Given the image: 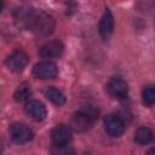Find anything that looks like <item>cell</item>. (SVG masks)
Returning <instances> with one entry per match:
<instances>
[{
	"label": "cell",
	"mask_w": 155,
	"mask_h": 155,
	"mask_svg": "<svg viewBox=\"0 0 155 155\" xmlns=\"http://www.w3.org/2000/svg\"><path fill=\"white\" fill-rule=\"evenodd\" d=\"M54 27H56V22L51 15L36 10L31 11L25 25V28L33 31L36 36H41V38L51 35L54 30Z\"/></svg>",
	"instance_id": "6da1fadb"
},
{
	"label": "cell",
	"mask_w": 155,
	"mask_h": 155,
	"mask_svg": "<svg viewBox=\"0 0 155 155\" xmlns=\"http://www.w3.org/2000/svg\"><path fill=\"white\" fill-rule=\"evenodd\" d=\"M98 117V110L91 105H85L75 111L70 117V126L75 132L84 133L92 128Z\"/></svg>",
	"instance_id": "7a4b0ae2"
},
{
	"label": "cell",
	"mask_w": 155,
	"mask_h": 155,
	"mask_svg": "<svg viewBox=\"0 0 155 155\" xmlns=\"http://www.w3.org/2000/svg\"><path fill=\"white\" fill-rule=\"evenodd\" d=\"M8 132H10L11 139H12L15 143H18V144L28 143V142L31 140L33 137H34V133H33L31 128H29L27 125L19 124V122L12 124V125L10 126Z\"/></svg>",
	"instance_id": "3957f363"
},
{
	"label": "cell",
	"mask_w": 155,
	"mask_h": 155,
	"mask_svg": "<svg viewBox=\"0 0 155 155\" xmlns=\"http://www.w3.org/2000/svg\"><path fill=\"white\" fill-rule=\"evenodd\" d=\"M58 74L57 65L51 61H42L34 65L33 68V75L41 80H48L54 79Z\"/></svg>",
	"instance_id": "277c9868"
},
{
	"label": "cell",
	"mask_w": 155,
	"mask_h": 155,
	"mask_svg": "<svg viewBox=\"0 0 155 155\" xmlns=\"http://www.w3.org/2000/svg\"><path fill=\"white\" fill-rule=\"evenodd\" d=\"M29 62V57L28 54L23 51V50H16L13 51L6 59V65L11 71L15 73H19L22 71L25 65Z\"/></svg>",
	"instance_id": "5b68a950"
},
{
	"label": "cell",
	"mask_w": 155,
	"mask_h": 155,
	"mask_svg": "<svg viewBox=\"0 0 155 155\" xmlns=\"http://www.w3.org/2000/svg\"><path fill=\"white\" fill-rule=\"evenodd\" d=\"M107 91H108V93L113 98L122 99L128 93V86H127V82L124 79H121L119 76H115V78H111L108 81V84H107Z\"/></svg>",
	"instance_id": "8992f818"
},
{
	"label": "cell",
	"mask_w": 155,
	"mask_h": 155,
	"mask_svg": "<svg viewBox=\"0 0 155 155\" xmlns=\"http://www.w3.org/2000/svg\"><path fill=\"white\" fill-rule=\"evenodd\" d=\"M104 127L109 136L119 137L125 131V124L122 119L115 114H109L104 117Z\"/></svg>",
	"instance_id": "52a82bcc"
},
{
	"label": "cell",
	"mask_w": 155,
	"mask_h": 155,
	"mask_svg": "<svg viewBox=\"0 0 155 155\" xmlns=\"http://www.w3.org/2000/svg\"><path fill=\"white\" fill-rule=\"evenodd\" d=\"M51 140L53 145H67L71 140V131L70 127L59 124L51 131Z\"/></svg>",
	"instance_id": "ba28073f"
},
{
	"label": "cell",
	"mask_w": 155,
	"mask_h": 155,
	"mask_svg": "<svg viewBox=\"0 0 155 155\" xmlns=\"http://www.w3.org/2000/svg\"><path fill=\"white\" fill-rule=\"evenodd\" d=\"M63 50H64V47H63V44L61 41L52 40V41H48L41 46V48L39 50V56L41 58H45L48 61V59L61 57L63 53Z\"/></svg>",
	"instance_id": "9c48e42d"
},
{
	"label": "cell",
	"mask_w": 155,
	"mask_h": 155,
	"mask_svg": "<svg viewBox=\"0 0 155 155\" xmlns=\"http://www.w3.org/2000/svg\"><path fill=\"white\" fill-rule=\"evenodd\" d=\"M114 31V17L109 8H105L99 21V34L104 40H108Z\"/></svg>",
	"instance_id": "30bf717a"
},
{
	"label": "cell",
	"mask_w": 155,
	"mask_h": 155,
	"mask_svg": "<svg viewBox=\"0 0 155 155\" xmlns=\"http://www.w3.org/2000/svg\"><path fill=\"white\" fill-rule=\"evenodd\" d=\"M25 113L35 121H42L46 117V108L39 101H29L25 104Z\"/></svg>",
	"instance_id": "8fae6325"
},
{
	"label": "cell",
	"mask_w": 155,
	"mask_h": 155,
	"mask_svg": "<svg viewBox=\"0 0 155 155\" xmlns=\"http://www.w3.org/2000/svg\"><path fill=\"white\" fill-rule=\"evenodd\" d=\"M44 94H45V97H46L48 101H51V102H52L53 104H56V105H63V104L65 103V97H64V94H63L59 90H57L56 87L50 86V87L45 88Z\"/></svg>",
	"instance_id": "7c38bea8"
},
{
	"label": "cell",
	"mask_w": 155,
	"mask_h": 155,
	"mask_svg": "<svg viewBox=\"0 0 155 155\" xmlns=\"http://www.w3.org/2000/svg\"><path fill=\"white\" fill-rule=\"evenodd\" d=\"M153 139V132L148 127H139L134 133V142L139 145H145Z\"/></svg>",
	"instance_id": "4fadbf2b"
},
{
	"label": "cell",
	"mask_w": 155,
	"mask_h": 155,
	"mask_svg": "<svg viewBox=\"0 0 155 155\" xmlns=\"http://www.w3.org/2000/svg\"><path fill=\"white\" fill-rule=\"evenodd\" d=\"M30 96H31V88H30V86L28 84L23 82V84H21L17 87V90L15 92V101L16 102H19V103L27 102Z\"/></svg>",
	"instance_id": "5bb4252c"
},
{
	"label": "cell",
	"mask_w": 155,
	"mask_h": 155,
	"mask_svg": "<svg viewBox=\"0 0 155 155\" xmlns=\"http://www.w3.org/2000/svg\"><path fill=\"white\" fill-rule=\"evenodd\" d=\"M142 98H143V103L148 107H153V104L155 103V88L154 86H147L143 88L142 91Z\"/></svg>",
	"instance_id": "9a60e30c"
},
{
	"label": "cell",
	"mask_w": 155,
	"mask_h": 155,
	"mask_svg": "<svg viewBox=\"0 0 155 155\" xmlns=\"http://www.w3.org/2000/svg\"><path fill=\"white\" fill-rule=\"evenodd\" d=\"M51 154L52 155H75V151L71 145H53L51 147Z\"/></svg>",
	"instance_id": "2e32d148"
},
{
	"label": "cell",
	"mask_w": 155,
	"mask_h": 155,
	"mask_svg": "<svg viewBox=\"0 0 155 155\" xmlns=\"http://www.w3.org/2000/svg\"><path fill=\"white\" fill-rule=\"evenodd\" d=\"M148 155H154V148H151V149L148 151Z\"/></svg>",
	"instance_id": "e0dca14e"
},
{
	"label": "cell",
	"mask_w": 155,
	"mask_h": 155,
	"mask_svg": "<svg viewBox=\"0 0 155 155\" xmlns=\"http://www.w3.org/2000/svg\"><path fill=\"white\" fill-rule=\"evenodd\" d=\"M2 7H4V2H1V1H0V12L2 11Z\"/></svg>",
	"instance_id": "ac0fdd59"
},
{
	"label": "cell",
	"mask_w": 155,
	"mask_h": 155,
	"mask_svg": "<svg viewBox=\"0 0 155 155\" xmlns=\"http://www.w3.org/2000/svg\"><path fill=\"white\" fill-rule=\"evenodd\" d=\"M1 153H2V143L0 142V155H1Z\"/></svg>",
	"instance_id": "d6986e66"
}]
</instances>
